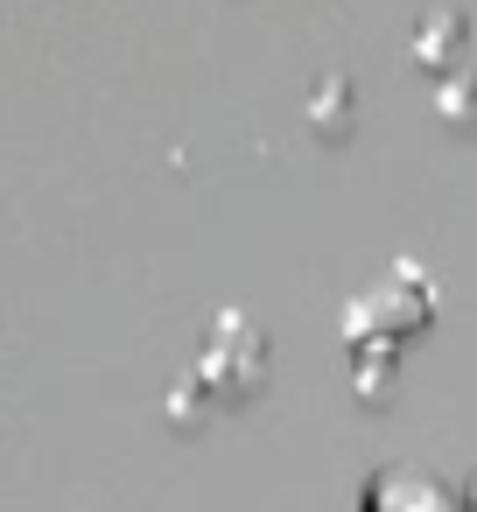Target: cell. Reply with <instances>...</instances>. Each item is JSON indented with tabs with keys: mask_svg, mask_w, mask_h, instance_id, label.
Wrapping results in <instances>:
<instances>
[{
	"mask_svg": "<svg viewBox=\"0 0 477 512\" xmlns=\"http://www.w3.org/2000/svg\"><path fill=\"white\" fill-rule=\"evenodd\" d=\"M365 512H470V498H456L435 470L393 463V470H379V477L365 484Z\"/></svg>",
	"mask_w": 477,
	"mask_h": 512,
	"instance_id": "cell-1",
	"label": "cell"
},
{
	"mask_svg": "<svg viewBox=\"0 0 477 512\" xmlns=\"http://www.w3.org/2000/svg\"><path fill=\"white\" fill-rule=\"evenodd\" d=\"M351 120H358L351 85H344V78H323V85H316V99H309V127H316L323 141H344V134H351Z\"/></svg>",
	"mask_w": 477,
	"mask_h": 512,
	"instance_id": "cell-2",
	"label": "cell"
},
{
	"mask_svg": "<svg viewBox=\"0 0 477 512\" xmlns=\"http://www.w3.org/2000/svg\"><path fill=\"white\" fill-rule=\"evenodd\" d=\"M435 120L449 134H477V71H449L435 85Z\"/></svg>",
	"mask_w": 477,
	"mask_h": 512,
	"instance_id": "cell-3",
	"label": "cell"
},
{
	"mask_svg": "<svg viewBox=\"0 0 477 512\" xmlns=\"http://www.w3.org/2000/svg\"><path fill=\"white\" fill-rule=\"evenodd\" d=\"M463 36H470L463 15H428V29L414 36V64L421 71H449V57L463 50Z\"/></svg>",
	"mask_w": 477,
	"mask_h": 512,
	"instance_id": "cell-4",
	"label": "cell"
},
{
	"mask_svg": "<svg viewBox=\"0 0 477 512\" xmlns=\"http://www.w3.org/2000/svg\"><path fill=\"white\" fill-rule=\"evenodd\" d=\"M470 512H477V484H470Z\"/></svg>",
	"mask_w": 477,
	"mask_h": 512,
	"instance_id": "cell-5",
	"label": "cell"
}]
</instances>
